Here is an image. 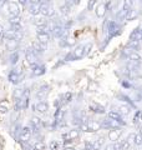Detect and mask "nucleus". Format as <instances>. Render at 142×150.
Segmentation results:
<instances>
[{
    "label": "nucleus",
    "mask_w": 142,
    "mask_h": 150,
    "mask_svg": "<svg viewBox=\"0 0 142 150\" xmlns=\"http://www.w3.org/2000/svg\"><path fill=\"white\" fill-rule=\"evenodd\" d=\"M42 126H44V123H42V120L39 118V116H32L30 119V128L32 130V134L40 133Z\"/></svg>",
    "instance_id": "nucleus-9"
},
{
    "label": "nucleus",
    "mask_w": 142,
    "mask_h": 150,
    "mask_svg": "<svg viewBox=\"0 0 142 150\" xmlns=\"http://www.w3.org/2000/svg\"><path fill=\"white\" fill-rule=\"evenodd\" d=\"M120 137H121V129H112V130L108 131V135H107L110 143L120 142Z\"/></svg>",
    "instance_id": "nucleus-18"
},
{
    "label": "nucleus",
    "mask_w": 142,
    "mask_h": 150,
    "mask_svg": "<svg viewBox=\"0 0 142 150\" xmlns=\"http://www.w3.org/2000/svg\"><path fill=\"white\" fill-rule=\"evenodd\" d=\"M80 133H81V130H80L79 128H74V129L69 130V133L64 134V135H63V138H64V139L76 140V139H79V137H80Z\"/></svg>",
    "instance_id": "nucleus-19"
},
{
    "label": "nucleus",
    "mask_w": 142,
    "mask_h": 150,
    "mask_svg": "<svg viewBox=\"0 0 142 150\" xmlns=\"http://www.w3.org/2000/svg\"><path fill=\"white\" fill-rule=\"evenodd\" d=\"M32 135V130L30 126H24V128L20 130V137H19V140L21 143H27L30 140Z\"/></svg>",
    "instance_id": "nucleus-13"
},
{
    "label": "nucleus",
    "mask_w": 142,
    "mask_h": 150,
    "mask_svg": "<svg viewBox=\"0 0 142 150\" xmlns=\"http://www.w3.org/2000/svg\"><path fill=\"white\" fill-rule=\"evenodd\" d=\"M71 9H72V8L69 6L67 4L64 3L63 5H60V9H59V10H60V15H61V16H67L69 14L71 13Z\"/></svg>",
    "instance_id": "nucleus-31"
},
{
    "label": "nucleus",
    "mask_w": 142,
    "mask_h": 150,
    "mask_svg": "<svg viewBox=\"0 0 142 150\" xmlns=\"http://www.w3.org/2000/svg\"><path fill=\"white\" fill-rule=\"evenodd\" d=\"M131 139H132V142L135 143L136 146H142V137L140 134H132Z\"/></svg>",
    "instance_id": "nucleus-34"
},
{
    "label": "nucleus",
    "mask_w": 142,
    "mask_h": 150,
    "mask_svg": "<svg viewBox=\"0 0 142 150\" xmlns=\"http://www.w3.org/2000/svg\"><path fill=\"white\" fill-rule=\"evenodd\" d=\"M32 24H34L36 28H40V26H44V25H46V24H49L47 23V20H46V18L45 16H35L34 19H32Z\"/></svg>",
    "instance_id": "nucleus-25"
},
{
    "label": "nucleus",
    "mask_w": 142,
    "mask_h": 150,
    "mask_svg": "<svg viewBox=\"0 0 142 150\" xmlns=\"http://www.w3.org/2000/svg\"><path fill=\"white\" fill-rule=\"evenodd\" d=\"M142 39V26H137L135 28L134 30H132V33L130 34V39L129 40H138L141 41Z\"/></svg>",
    "instance_id": "nucleus-23"
},
{
    "label": "nucleus",
    "mask_w": 142,
    "mask_h": 150,
    "mask_svg": "<svg viewBox=\"0 0 142 150\" xmlns=\"http://www.w3.org/2000/svg\"><path fill=\"white\" fill-rule=\"evenodd\" d=\"M97 0H89V4H87V10H92L95 4H96Z\"/></svg>",
    "instance_id": "nucleus-38"
},
{
    "label": "nucleus",
    "mask_w": 142,
    "mask_h": 150,
    "mask_svg": "<svg viewBox=\"0 0 142 150\" xmlns=\"http://www.w3.org/2000/svg\"><path fill=\"white\" fill-rule=\"evenodd\" d=\"M106 10H107V8H106V4L105 3H101V4H98V5L96 6V15L98 18H103L105 16V14H106Z\"/></svg>",
    "instance_id": "nucleus-28"
},
{
    "label": "nucleus",
    "mask_w": 142,
    "mask_h": 150,
    "mask_svg": "<svg viewBox=\"0 0 142 150\" xmlns=\"http://www.w3.org/2000/svg\"><path fill=\"white\" fill-rule=\"evenodd\" d=\"M141 43H142V39H141Z\"/></svg>",
    "instance_id": "nucleus-46"
},
{
    "label": "nucleus",
    "mask_w": 142,
    "mask_h": 150,
    "mask_svg": "<svg viewBox=\"0 0 142 150\" xmlns=\"http://www.w3.org/2000/svg\"><path fill=\"white\" fill-rule=\"evenodd\" d=\"M31 48L34 49L35 54H36L37 56H41V55H44V54H45V51H46V45H44V44L39 43V41H37V40H35L34 43L31 44Z\"/></svg>",
    "instance_id": "nucleus-16"
},
{
    "label": "nucleus",
    "mask_w": 142,
    "mask_h": 150,
    "mask_svg": "<svg viewBox=\"0 0 142 150\" xmlns=\"http://www.w3.org/2000/svg\"><path fill=\"white\" fill-rule=\"evenodd\" d=\"M8 13L10 18H18L20 16V6H19V3L15 1H10L8 4Z\"/></svg>",
    "instance_id": "nucleus-11"
},
{
    "label": "nucleus",
    "mask_w": 142,
    "mask_h": 150,
    "mask_svg": "<svg viewBox=\"0 0 142 150\" xmlns=\"http://www.w3.org/2000/svg\"><path fill=\"white\" fill-rule=\"evenodd\" d=\"M137 93H138L140 95L142 96V86H141V88H138V90H137Z\"/></svg>",
    "instance_id": "nucleus-44"
},
{
    "label": "nucleus",
    "mask_w": 142,
    "mask_h": 150,
    "mask_svg": "<svg viewBox=\"0 0 142 150\" xmlns=\"http://www.w3.org/2000/svg\"><path fill=\"white\" fill-rule=\"evenodd\" d=\"M107 31H108V36L113 38V36H117L122 33L121 26L118 25V23L115 20H111L107 23Z\"/></svg>",
    "instance_id": "nucleus-4"
},
{
    "label": "nucleus",
    "mask_w": 142,
    "mask_h": 150,
    "mask_svg": "<svg viewBox=\"0 0 142 150\" xmlns=\"http://www.w3.org/2000/svg\"><path fill=\"white\" fill-rule=\"evenodd\" d=\"M102 146H105V138H98L96 140H93L92 150H100Z\"/></svg>",
    "instance_id": "nucleus-32"
},
{
    "label": "nucleus",
    "mask_w": 142,
    "mask_h": 150,
    "mask_svg": "<svg viewBox=\"0 0 142 150\" xmlns=\"http://www.w3.org/2000/svg\"><path fill=\"white\" fill-rule=\"evenodd\" d=\"M22 76H24L22 69H20V68H15V69H13L8 74V80L10 81L11 84H14V85H18V84H20V83H21Z\"/></svg>",
    "instance_id": "nucleus-3"
},
{
    "label": "nucleus",
    "mask_w": 142,
    "mask_h": 150,
    "mask_svg": "<svg viewBox=\"0 0 142 150\" xmlns=\"http://www.w3.org/2000/svg\"><path fill=\"white\" fill-rule=\"evenodd\" d=\"M129 62H132V63H138V64H142V56L137 53V51H131V54L129 55L127 58Z\"/></svg>",
    "instance_id": "nucleus-27"
},
{
    "label": "nucleus",
    "mask_w": 142,
    "mask_h": 150,
    "mask_svg": "<svg viewBox=\"0 0 142 150\" xmlns=\"http://www.w3.org/2000/svg\"><path fill=\"white\" fill-rule=\"evenodd\" d=\"M107 118H110V119H113V120L118 121V123H120L122 126H125V125H126V121L124 120V116H122L117 110H111V111H108V112H107Z\"/></svg>",
    "instance_id": "nucleus-15"
},
{
    "label": "nucleus",
    "mask_w": 142,
    "mask_h": 150,
    "mask_svg": "<svg viewBox=\"0 0 142 150\" xmlns=\"http://www.w3.org/2000/svg\"><path fill=\"white\" fill-rule=\"evenodd\" d=\"M51 35H53L54 39H63V38L69 35V30L61 24V23H58L55 24L53 28H51Z\"/></svg>",
    "instance_id": "nucleus-2"
},
{
    "label": "nucleus",
    "mask_w": 142,
    "mask_h": 150,
    "mask_svg": "<svg viewBox=\"0 0 142 150\" xmlns=\"http://www.w3.org/2000/svg\"><path fill=\"white\" fill-rule=\"evenodd\" d=\"M89 129H90V133H97L98 130L102 129L101 123L97 120H89Z\"/></svg>",
    "instance_id": "nucleus-24"
},
{
    "label": "nucleus",
    "mask_w": 142,
    "mask_h": 150,
    "mask_svg": "<svg viewBox=\"0 0 142 150\" xmlns=\"http://www.w3.org/2000/svg\"><path fill=\"white\" fill-rule=\"evenodd\" d=\"M50 85H47V84H44V85H41L39 88V90L36 91L35 94V98L37 99V101H41V100H45L47 95H49V93H50Z\"/></svg>",
    "instance_id": "nucleus-10"
},
{
    "label": "nucleus",
    "mask_w": 142,
    "mask_h": 150,
    "mask_svg": "<svg viewBox=\"0 0 142 150\" xmlns=\"http://www.w3.org/2000/svg\"><path fill=\"white\" fill-rule=\"evenodd\" d=\"M8 111H9V109L6 105H0V114H6Z\"/></svg>",
    "instance_id": "nucleus-39"
},
{
    "label": "nucleus",
    "mask_w": 142,
    "mask_h": 150,
    "mask_svg": "<svg viewBox=\"0 0 142 150\" xmlns=\"http://www.w3.org/2000/svg\"><path fill=\"white\" fill-rule=\"evenodd\" d=\"M27 11L32 16H37L41 11V5L40 4H29L27 5Z\"/></svg>",
    "instance_id": "nucleus-22"
},
{
    "label": "nucleus",
    "mask_w": 142,
    "mask_h": 150,
    "mask_svg": "<svg viewBox=\"0 0 142 150\" xmlns=\"http://www.w3.org/2000/svg\"><path fill=\"white\" fill-rule=\"evenodd\" d=\"M19 40H5V48L8 51L14 53V51H18L19 49Z\"/></svg>",
    "instance_id": "nucleus-20"
},
{
    "label": "nucleus",
    "mask_w": 142,
    "mask_h": 150,
    "mask_svg": "<svg viewBox=\"0 0 142 150\" xmlns=\"http://www.w3.org/2000/svg\"><path fill=\"white\" fill-rule=\"evenodd\" d=\"M19 59H20V54H19V51H14V53H11L10 56H9V60H10V64L13 65V67L19 63Z\"/></svg>",
    "instance_id": "nucleus-33"
},
{
    "label": "nucleus",
    "mask_w": 142,
    "mask_h": 150,
    "mask_svg": "<svg viewBox=\"0 0 142 150\" xmlns=\"http://www.w3.org/2000/svg\"><path fill=\"white\" fill-rule=\"evenodd\" d=\"M40 14L45 18H53L55 15V9L49 0H46L44 4H41V11Z\"/></svg>",
    "instance_id": "nucleus-5"
},
{
    "label": "nucleus",
    "mask_w": 142,
    "mask_h": 150,
    "mask_svg": "<svg viewBox=\"0 0 142 150\" xmlns=\"http://www.w3.org/2000/svg\"><path fill=\"white\" fill-rule=\"evenodd\" d=\"M103 150H118L117 143H108L103 146Z\"/></svg>",
    "instance_id": "nucleus-37"
},
{
    "label": "nucleus",
    "mask_w": 142,
    "mask_h": 150,
    "mask_svg": "<svg viewBox=\"0 0 142 150\" xmlns=\"http://www.w3.org/2000/svg\"><path fill=\"white\" fill-rule=\"evenodd\" d=\"M60 146H61V144L58 142V140H51V143H50V145H49L50 150H59Z\"/></svg>",
    "instance_id": "nucleus-36"
},
{
    "label": "nucleus",
    "mask_w": 142,
    "mask_h": 150,
    "mask_svg": "<svg viewBox=\"0 0 142 150\" xmlns=\"http://www.w3.org/2000/svg\"><path fill=\"white\" fill-rule=\"evenodd\" d=\"M76 44H77L76 38L70 36V35L65 36V38H63V39L59 40V46H60V48H64V49L74 48V46H76Z\"/></svg>",
    "instance_id": "nucleus-6"
},
{
    "label": "nucleus",
    "mask_w": 142,
    "mask_h": 150,
    "mask_svg": "<svg viewBox=\"0 0 142 150\" xmlns=\"http://www.w3.org/2000/svg\"><path fill=\"white\" fill-rule=\"evenodd\" d=\"M89 109H90L91 112H93V114H105L106 112L105 108H103L102 105H100V104H97V103H92V104H90Z\"/></svg>",
    "instance_id": "nucleus-21"
},
{
    "label": "nucleus",
    "mask_w": 142,
    "mask_h": 150,
    "mask_svg": "<svg viewBox=\"0 0 142 150\" xmlns=\"http://www.w3.org/2000/svg\"><path fill=\"white\" fill-rule=\"evenodd\" d=\"M34 149L35 150H45L46 149V144L42 142V140H37L34 145Z\"/></svg>",
    "instance_id": "nucleus-35"
},
{
    "label": "nucleus",
    "mask_w": 142,
    "mask_h": 150,
    "mask_svg": "<svg viewBox=\"0 0 142 150\" xmlns=\"http://www.w3.org/2000/svg\"><path fill=\"white\" fill-rule=\"evenodd\" d=\"M46 0H29V4H44Z\"/></svg>",
    "instance_id": "nucleus-41"
},
{
    "label": "nucleus",
    "mask_w": 142,
    "mask_h": 150,
    "mask_svg": "<svg viewBox=\"0 0 142 150\" xmlns=\"http://www.w3.org/2000/svg\"><path fill=\"white\" fill-rule=\"evenodd\" d=\"M126 46L129 49L134 50V51H138L141 49V46H142V43L138 40H129V43L126 44Z\"/></svg>",
    "instance_id": "nucleus-26"
},
{
    "label": "nucleus",
    "mask_w": 142,
    "mask_h": 150,
    "mask_svg": "<svg viewBox=\"0 0 142 150\" xmlns=\"http://www.w3.org/2000/svg\"><path fill=\"white\" fill-rule=\"evenodd\" d=\"M71 1L74 3V5H79V4H80V1H81V0H71Z\"/></svg>",
    "instance_id": "nucleus-42"
},
{
    "label": "nucleus",
    "mask_w": 142,
    "mask_h": 150,
    "mask_svg": "<svg viewBox=\"0 0 142 150\" xmlns=\"http://www.w3.org/2000/svg\"><path fill=\"white\" fill-rule=\"evenodd\" d=\"M101 126L102 129H106V130H112V129H122V125L118 123V121L113 120V119H103L101 121Z\"/></svg>",
    "instance_id": "nucleus-7"
},
{
    "label": "nucleus",
    "mask_w": 142,
    "mask_h": 150,
    "mask_svg": "<svg viewBox=\"0 0 142 150\" xmlns=\"http://www.w3.org/2000/svg\"><path fill=\"white\" fill-rule=\"evenodd\" d=\"M141 3H142V0H141Z\"/></svg>",
    "instance_id": "nucleus-47"
},
{
    "label": "nucleus",
    "mask_w": 142,
    "mask_h": 150,
    "mask_svg": "<svg viewBox=\"0 0 142 150\" xmlns=\"http://www.w3.org/2000/svg\"><path fill=\"white\" fill-rule=\"evenodd\" d=\"M32 109H34V111H36L37 114H46L47 110H49V104H47L45 100L36 101L35 104L32 105Z\"/></svg>",
    "instance_id": "nucleus-12"
},
{
    "label": "nucleus",
    "mask_w": 142,
    "mask_h": 150,
    "mask_svg": "<svg viewBox=\"0 0 142 150\" xmlns=\"http://www.w3.org/2000/svg\"><path fill=\"white\" fill-rule=\"evenodd\" d=\"M19 4L24 8H27V5H29V0H19Z\"/></svg>",
    "instance_id": "nucleus-40"
},
{
    "label": "nucleus",
    "mask_w": 142,
    "mask_h": 150,
    "mask_svg": "<svg viewBox=\"0 0 142 150\" xmlns=\"http://www.w3.org/2000/svg\"><path fill=\"white\" fill-rule=\"evenodd\" d=\"M46 73V68L45 65H41L40 63L39 64H35L31 67V76L34 78H39L41 75H44Z\"/></svg>",
    "instance_id": "nucleus-14"
},
{
    "label": "nucleus",
    "mask_w": 142,
    "mask_h": 150,
    "mask_svg": "<svg viewBox=\"0 0 142 150\" xmlns=\"http://www.w3.org/2000/svg\"><path fill=\"white\" fill-rule=\"evenodd\" d=\"M137 18H138V11H137L136 9H134V8H132L125 16V19L127 21H132V20H135V19H137Z\"/></svg>",
    "instance_id": "nucleus-30"
},
{
    "label": "nucleus",
    "mask_w": 142,
    "mask_h": 150,
    "mask_svg": "<svg viewBox=\"0 0 142 150\" xmlns=\"http://www.w3.org/2000/svg\"><path fill=\"white\" fill-rule=\"evenodd\" d=\"M138 134L141 135V137H142V126H141V128H140V131H138Z\"/></svg>",
    "instance_id": "nucleus-45"
},
{
    "label": "nucleus",
    "mask_w": 142,
    "mask_h": 150,
    "mask_svg": "<svg viewBox=\"0 0 142 150\" xmlns=\"http://www.w3.org/2000/svg\"><path fill=\"white\" fill-rule=\"evenodd\" d=\"M37 58H39V56L35 54L34 49H32L31 46H27L25 49V59H26V62L30 64V67H32V65H35V64H39Z\"/></svg>",
    "instance_id": "nucleus-8"
},
{
    "label": "nucleus",
    "mask_w": 142,
    "mask_h": 150,
    "mask_svg": "<svg viewBox=\"0 0 142 150\" xmlns=\"http://www.w3.org/2000/svg\"><path fill=\"white\" fill-rule=\"evenodd\" d=\"M36 40L39 43L47 45L50 41V33H46V31H36Z\"/></svg>",
    "instance_id": "nucleus-17"
},
{
    "label": "nucleus",
    "mask_w": 142,
    "mask_h": 150,
    "mask_svg": "<svg viewBox=\"0 0 142 150\" xmlns=\"http://www.w3.org/2000/svg\"><path fill=\"white\" fill-rule=\"evenodd\" d=\"M91 49H92V44L91 43H87L85 45H76L72 51H69V53L65 55L64 62L69 63V62H76V60H81V59L85 58V56L89 55V53L91 51Z\"/></svg>",
    "instance_id": "nucleus-1"
},
{
    "label": "nucleus",
    "mask_w": 142,
    "mask_h": 150,
    "mask_svg": "<svg viewBox=\"0 0 142 150\" xmlns=\"http://www.w3.org/2000/svg\"><path fill=\"white\" fill-rule=\"evenodd\" d=\"M117 111L120 112L122 116H126V115H129L130 112H131V106L130 105H126V104H121L120 106H118Z\"/></svg>",
    "instance_id": "nucleus-29"
},
{
    "label": "nucleus",
    "mask_w": 142,
    "mask_h": 150,
    "mask_svg": "<svg viewBox=\"0 0 142 150\" xmlns=\"http://www.w3.org/2000/svg\"><path fill=\"white\" fill-rule=\"evenodd\" d=\"M64 150H76V149H75V148H72V146H66Z\"/></svg>",
    "instance_id": "nucleus-43"
}]
</instances>
